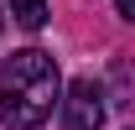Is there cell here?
Segmentation results:
<instances>
[{"label": "cell", "instance_id": "6da1fadb", "mask_svg": "<svg viewBox=\"0 0 135 130\" xmlns=\"http://www.w3.org/2000/svg\"><path fill=\"white\" fill-rule=\"evenodd\" d=\"M57 104H62V73L52 63V52L21 47L0 63V120L11 130L47 125Z\"/></svg>", "mask_w": 135, "mask_h": 130}, {"label": "cell", "instance_id": "7a4b0ae2", "mask_svg": "<svg viewBox=\"0 0 135 130\" xmlns=\"http://www.w3.org/2000/svg\"><path fill=\"white\" fill-rule=\"evenodd\" d=\"M62 125L68 130H99L104 125V89L94 78H73L62 94Z\"/></svg>", "mask_w": 135, "mask_h": 130}, {"label": "cell", "instance_id": "3957f363", "mask_svg": "<svg viewBox=\"0 0 135 130\" xmlns=\"http://www.w3.org/2000/svg\"><path fill=\"white\" fill-rule=\"evenodd\" d=\"M5 11H11V21L26 26V31H42V26H47V0H5Z\"/></svg>", "mask_w": 135, "mask_h": 130}, {"label": "cell", "instance_id": "277c9868", "mask_svg": "<svg viewBox=\"0 0 135 130\" xmlns=\"http://www.w3.org/2000/svg\"><path fill=\"white\" fill-rule=\"evenodd\" d=\"M114 5H119V16H125V21H135V0H114Z\"/></svg>", "mask_w": 135, "mask_h": 130}, {"label": "cell", "instance_id": "5b68a950", "mask_svg": "<svg viewBox=\"0 0 135 130\" xmlns=\"http://www.w3.org/2000/svg\"><path fill=\"white\" fill-rule=\"evenodd\" d=\"M125 130H135V125H125Z\"/></svg>", "mask_w": 135, "mask_h": 130}]
</instances>
